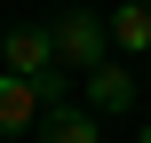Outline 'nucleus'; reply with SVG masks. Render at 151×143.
Instances as JSON below:
<instances>
[{
    "label": "nucleus",
    "mask_w": 151,
    "mask_h": 143,
    "mask_svg": "<svg viewBox=\"0 0 151 143\" xmlns=\"http://www.w3.org/2000/svg\"><path fill=\"white\" fill-rule=\"evenodd\" d=\"M48 32H56V64H64V72H80V80H88V72H96L104 56H111V16L64 8V16L48 24Z\"/></svg>",
    "instance_id": "nucleus-1"
},
{
    "label": "nucleus",
    "mask_w": 151,
    "mask_h": 143,
    "mask_svg": "<svg viewBox=\"0 0 151 143\" xmlns=\"http://www.w3.org/2000/svg\"><path fill=\"white\" fill-rule=\"evenodd\" d=\"M0 56H8V72H24V80H40V72L56 64V32H48V24H8V40H0Z\"/></svg>",
    "instance_id": "nucleus-2"
},
{
    "label": "nucleus",
    "mask_w": 151,
    "mask_h": 143,
    "mask_svg": "<svg viewBox=\"0 0 151 143\" xmlns=\"http://www.w3.org/2000/svg\"><path fill=\"white\" fill-rule=\"evenodd\" d=\"M88 111H96V119L135 111V72H127V64H96V72H88Z\"/></svg>",
    "instance_id": "nucleus-3"
},
{
    "label": "nucleus",
    "mask_w": 151,
    "mask_h": 143,
    "mask_svg": "<svg viewBox=\"0 0 151 143\" xmlns=\"http://www.w3.org/2000/svg\"><path fill=\"white\" fill-rule=\"evenodd\" d=\"M40 119H48L40 88H32L24 72H0V135H24V127H40Z\"/></svg>",
    "instance_id": "nucleus-4"
},
{
    "label": "nucleus",
    "mask_w": 151,
    "mask_h": 143,
    "mask_svg": "<svg viewBox=\"0 0 151 143\" xmlns=\"http://www.w3.org/2000/svg\"><path fill=\"white\" fill-rule=\"evenodd\" d=\"M111 48L119 56H151V0H119L111 8Z\"/></svg>",
    "instance_id": "nucleus-5"
},
{
    "label": "nucleus",
    "mask_w": 151,
    "mask_h": 143,
    "mask_svg": "<svg viewBox=\"0 0 151 143\" xmlns=\"http://www.w3.org/2000/svg\"><path fill=\"white\" fill-rule=\"evenodd\" d=\"M40 143H104V127H96V111H88V103H64V111H48V119H40Z\"/></svg>",
    "instance_id": "nucleus-6"
},
{
    "label": "nucleus",
    "mask_w": 151,
    "mask_h": 143,
    "mask_svg": "<svg viewBox=\"0 0 151 143\" xmlns=\"http://www.w3.org/2000/svg\"><path fill=\"white\" fill-rule=\"evenodd\" d=\"M135 143H151V127H143V135H135Z\"/></svg>",
    "instance_id": "nucleus-7"
}]
</instances>
